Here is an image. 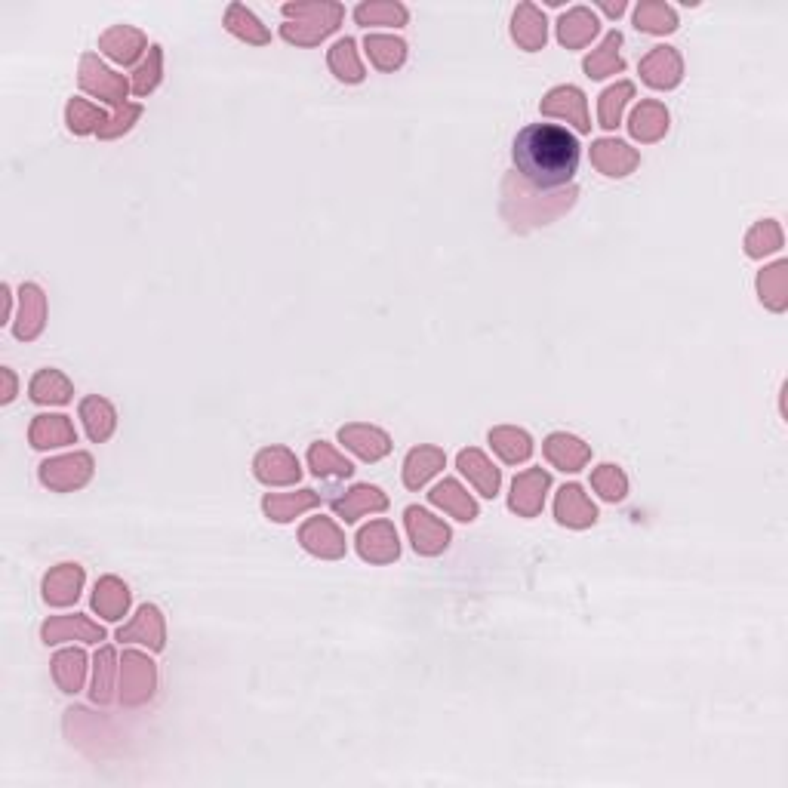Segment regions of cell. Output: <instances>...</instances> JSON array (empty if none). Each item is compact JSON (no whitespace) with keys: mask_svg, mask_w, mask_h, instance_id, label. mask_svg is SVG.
Masks as SVG:
<instances>
[{"mask_svg":"<svg viewBox=\"0 0 788 788\" xmlns=\"http://www.w3.org/2000/svg\"><path fill=\"white\" fill-rule=\"evenodd\" d=\"M515 167L536 188H561L579 170V142L561 124H530L515 136Z\"/></svg>","mask_w":788,"mask_h":788,"instance_id":"obj_1","label":"cell"},{"mask_svg":"<svg viewBox=\"0 0 788 788\" xmlns=\"http://www.w3.org/2000/svg\"><path fill=\"white\" fill-rule=\"evenodd\" d=\"M290 22L281 25V37L290 44H299V47H314L321 44L327 34H333L345 16V7L342 4H321V0H314V4H284L281 10Z\"/></svg>","mask_w":788,"mask_h":788,"instance_id":"obj_2","label":"cell"},{"mask_svg":"<svg viewBox=\"0 0 788 788\" xmlns=\"http://www.w3.org/2000/svg\"><path fill=\"white\" fill-rule=\"evenodd\" d=\"M90 475H93V459L87 453H74V456L53 459V462L41 465V481L50 490H59V493L84 487L90 481Z\"/></svg>","mask_w":788,"mask_h":788,"instance_id":"obj_3","label":"cell"},{"mask_svg":"<svg viewBox=\"0 0 788 788\" xmlns=\"http://www.w3.org/2000/svg\"><path fill=\"white\" fill-rule=\"evenodd\" d=\"M81 87L99 99H108L111 105H121L124 108V96H127V81L121 74H114L111 68H105L96 56H84L81 59Z\"/></svg>","mask_w":788,"mask_h":788,"instance_id":"obj_4","label":"cell"},{"mask_svg":"<svg viewBox=\"0 0 788 788\" xmlns=\"http://www.w3.org/2000/svg\"><path fill=\"white\" fill-rule=\"evenodd\" d=\"M407 530L416 545L419 555H438L450 545V527L441 524L438 518H431L422 508H407Z\"/></svg>","mask_w":788,"mask_h":788,"instance_id":"obj_5","label":"cell"},{"mask_svg":"<svg viewBox=\"0 0 788 788\" xmlns=\"http://www.w3.org/2000/svg\"><path fill=\"white\" fill-rule=\"evenodd\" d=\"M641 74L644 81L653 87V90H672L681 84V74H684V65H681V56L678 50L672 47H653L644 59H641Z\"/></svg>","mask_w":788,"mask_h":788,"instance_id":"obj_6","label":"cell"},{"mask_svg":"<svg viewBox=\"0 0 788 788\" xmlns=\"http://www.w3.org/2000/svg\"><path fill=\"white\" fill-rule=\"evenodd\" d=\"M358 551H361V558L370 564H388L401 555L398 533H394V527L388 521H376L358 533Z\"/></svg>","mask_w":788,"mask_h":788,"instance_id":"obj_7","label":"cell"},{"mask_svg":"<svg viewBox=\"0 0 788 788\" xmlns=\"http://www.w3.org/2000/svg\"><path fill=\"white\" fill-rule=\"evenodd\" d=\"M99 47L108 59H114L117 65H133L142 50L148 47L145 34L139 28H130V25H114L108 28L102 37H99Z\"/></svg>","mask_w":788,"mask_h":788,"instance_id":"obj_8","label":"cell"},{"mask_svg":"<svg viewBox=\"0 0 788 788\" xmlns=\"http://www.w3.org/2000/svg\"><path fill=\"white\" fill-rule=\"evenodd\" d=\"M81 585H84V570L77 564H59L56 570L47 573L44 579V601L50 607H68L81 598Z\"/></svg>","mask_w":788,"mask_h":788,"instance_id":"obj_9","label":"cell"},{"mask_svg":"<svg viewBox=\"0 0 788 788\" xmlns=\"http://www.w3.org/2000/svg\"><path fill=\"white\" fill-rule=\"evenodd\" d=\"M548 475L542 468H533V471H524V475L515 478V487H511V511H518L524 518H533L539 515L542 508V499H545V490H548Z\"/></svg>","mask_w":788,"mask_h":788,"instance_id":"obj_10","label":"cell"},{"mask_svg":"<svg viewBox=\"0 0 788 788\" xmlns=\"http://www.w3.org/2000/svg\"><path fill=\"white\" fill-rule=\"evenodd\" d=\"M47 321V299L37 284H22L19 290V324H16V336L22 342L37 339L44 330Z\"/></svg>","mask_w":788,"mask_h":788,"instance_id":"obj_11","label":"cell"},{"mask_svg":"<svg viewBox=\"0 0 788 788\" xmlns=\"http://www.w3.org/2000/svg\"><path fill=\"white\" fill-rule=\"evenodd\" d=\"M299 462L290 450L284 447H271L256 456V478L262 484H296L299 481Z\"/></svg>","mask_w":788,"mask_h":788,"instance_id":"obj_12","label":"cell"},{"mask_svg":"<svg viewBox=\"0 0 788 788\" xmlns=\"http://www.w3.org/2000/svg\"><path fill=\"white\" fill-rule=\"evenodd\" d=\"M545 13L533 4H518L515 16H511V37L527 50V53H536L545 47L548 41V28H545Z\"/></svg>","mask_w":788,"mask_h":788,"instance_id":"obj_13","label":"cell"},{"mask_svg":"<svg viewBox=\"0 0 788 788\" xmlns=\"http://www.w3.org/2000/svg\"><path fill=\"white\" fill-rule=\"evenodd\" d=\"M542 114L570 117V121L579 127V133H588V130H591V117H588V111H585V96H582V90H576V87H558V90H551V93L542 99Z\"/></svg>","mask_w":788,"mask_h":788,"instance_id":"obj_14","label":"cell"},{"mask_svg":"<svg viewBox=\"0 0 788 788\" xmlns=\"http://www.w3.org/2000/svg\"><path fill=\"white\" fill-rule=\"evenodd\" d=\"M330 505H333V511L345 524H354L364 515V511H385L388 499L382 496V490L361 484V487L348 490L345 496H330Z\"/></svg>","mask_w":788,"mask_h":788,"instance_id":"obj_15","label":"cell"},{"mask_svg":"<svg viewBox=\"0 0 788 788\" xmlns=\"http://www.w3.org/2000/svg\"><path fill=\"white\" fill-rule=\"evenodd\" d=\"M299 539H302V545L311 551V555H318V558H342L345 555V539L327 518L308 521L302 527Z\"/></svg>","mask_w":788,"mask_h":788,"instance_id":"obj_16","label":"cell"},{"mask_svg":"<svg viewBox=\"0 0 788 788\" xmlns=\"http://www.w3.org/2000/svg\"><path fill=\"white\" fill-rule=\"evenodd\" d=\"M591 161L604 176H628L638 167V154L628 148L625 142H613V139H601L591 145Z\"/></svg>","mask_w":788,"mask_h":788,"instance_id":"obj_17","label":"cell"},{"mask_svg":"<svg viewBox=\"0 0 788 788\" xmlns=\"http://www.w3.org/2000/svg\"><path fill=\"white\" fill-rule=\"evenodd\" d=\"M598 28H601V22H598V16L591 13L588 7H573L570 13H564V16L558 19V41H561L567 50H579V47H585L591 37L598 34Z\"/></svg>","mask_w":788,"mask_h":788,"instance_id":"obj_18","label":"cell"},{"mask_svg":"<svg viewBox=\"0 0 788 788\" xmlns=\"http://www.w3.org/2000/svg\"><path fill=\"white\" fill-rule=\"evenodd\" d=\"M31 447L34 450H50V447H65L77 441V431L68 422V416H37L31 422Z\"/></svg>","mask_w":788,"mask_h":788,"instance_id":"obj_19","label":"cell"},{"mask_svg":"<svg viewBox=\"0 0 788 788\" xmlns=\"http://www.w3.org/2000/svg\"><path fill=\"white\" fill-rule=\"evenodd\" d=\"M339 441L345 447H351L354 453H358L361 459H367V462H376V459H382L391 450L385 431L370 428V425H348V428H342Z\"/></svg>","mask_w":788,"mask_h":788,"instance_id":"obj_20","label":"cell"},{"mask_svg":"<svg viewBox=\"0 0 788 788\" xmlns=\"http://www.w3.org/2000/svg\"><path fill=\"white\" fill-rule=\"evenodd\" d=\"M44 641L47 644H62V641H71V638H81V641H105V632L99 625H93L90 619L84 616H59V619H50L44 625Z\"/></svg>","mask_w":788,"mask_h":788,"instance_id":"obj_21","label":"cell"},{"mask_svg":"<svg viewBox=\"0 0 788 788\" xmlns=\"http://www.w3.org/2000/svg\"><path fill=\"white\" fill-rule=\"evenodd\" d=\"M555 515H558V521L567 524V527H588V524H595L598 508L585 499L582 487L570 484V487H564V490L558 493Z\"/></svg>","mask_w":788,"mask_h":788,"instance_id":"obj_22","label":"cell"},{"mask_svg":"<svg viewBox=\"0 0 788 788\" xmlns=\"http://www.w3.org/2000/svg\"><path fill=\"white\" fill-rule=\"evenodd\" d=\"M154 690V662L139 653L124 656V702H142Z\"/></svg>","mask_w":788,"mask_h":788,"instance_id":"obj_23","label":"cell"},{"mask_svg":"<svg viewBox=\"0 0 788 788\" xmlns=\"http://www.w3.org/2000/svg\"><path fill=\"white\" fill-rule=\"evenodd\" d=\"M459 471L471 478V484L481 490V496L493 499L499 493V471L487 462V456L481 450L459 453Z\"/></svg>","mask_w":788,"mask_h":788,"instance_id":"obj_24","label":"cell"},{"mask_svg":"<svg viewBox=\"0 0 788 788\" xmlns=\"http://www.w3.org/2000/svg\"><path fill=\"white\" fill-rule=\"evenodd\" d=\"M367 56L370 62L379 68V71H394L407 62V44L401 37H391V34H367Z\"/></svg>","mask_w":788,"mask_h":788,"instance_id":"obj_25","label":"cell"},{"mask_svg":"<svg viewBox=\"0 0 788 788\" xmlns=\"http://www.w3.org/2000/svg\"><path fill=\"white\" fill-rule=\"evenodd\" d=\"M428 499L435 502L438 508L450 511V515H453L456 521H475V518H478V505H475V499H471L456 481H444V484H438L435 490L428 493Z\"/></svg>","mask_w":788,"mask_h":788,"instance_id":"obj_26","label":"cell"},{"mask_svg":"<svg viewBox=\"0 0 788 788\" xmlns=\"http://www.w3.org/2000/svg\"><path fill=\"white\" fill-rule=\"evenodd\" d=\"M117 638L121 641H139V644H148L151 650H161L164 647V622H161V613H157L154 607H142L136 622L130 628H121L117 632Z\"/></svg>","mask_w":788,"mask_h":788,"instance_id":"obj_27","label":"cell"},{"mask_svg":"<svg viewBox=\"0 0 788 788\" xmlns=\"http://www.w3.org/2000/svg\"><path fill=\"white\" fill-rule=\"evenodd\" d=\"M619 47H622V34H619V31H610V34L604 37V44L582 62L585 74H588V77H598V81H601V77H607V74H619V71L625 68V59L619 56Z\"/></svg>","mask_w":788,"mask_h":788,"instance_id":"obj_28","label":"cell"},{"mask_svg":"<svg viewBox=\"0 0 788 788\" xmlns=\"http://www.w3.org/2000/svg\"><path fill=\"white\" fill-rule=\"evenodd\" d=\"M545 456H548V462H555L561 471H579L585 462H588V447L579 441V438H573V435H551L548 441H545Z\"/></svg>","mask_w":788,"mask_h":788,"instance_id":"obj_29","label":"cell"},{"mask_svg":"<svg viewBox=\"0 0 788 788\" xmlns=\"http://www.w3.org/2000/svg\"><path fill=\"white\" fill-rule=\"evenodd\" d=\"M444 468V450L438 447H419L407 456V465H404V484L410 490H419L431 475H438Z\"/></svg>","mask_w":788,"mask_h":788,"instance_id":"obj_30","label":"cell"},{"mask_svg":"<svg viewBox=\"0 0 788 788\" xmlns=\"http://www.w3.org/2000/svg\"><path fill=\"white\" fill-rule=\"evenodd\" d=\"M93 607L99 610V616L105 619H121L130 607V591L121 579L114 576H105L99 585H96V595H93Z\"/></svg>","mask_w":788,"mask_h":788,"instance_id":"obj_31","label":"cell"},{"mask_svg":"<svg viewBox=\"0 0 788 788\" xmlns=\"http://www.w3.org/2000/svg\"><path fill=\"white\" fill-rule=\"evenodd\" d=\"M225 28H228L234 37H241V41L256 44V47H262V44L271 41L268 28H265L244 4H231V7L225 10Z\"/></svg>","mask_w":788,"mask_h":788,"instance_id":"obj_32","label":"cell"},{"mask_svg":"<svg viewBox=\"0 0 788 788\" xmlns=\"http://www.w3.org/2000/svg\"><path fill=\"white\" fill-rule=\"evenodd\" d=\"M628 130H632V136L641 142H656L668 130V111L659 102H641L632 114Z\"/></svg>","mask_w":788,"mask_h":788,"instance_id":"obj_33","label":"cell"},{"mask_svg":"<svg viewBox=\"0 0 788 788\" xmlns=\"http://www.w3.org/2000/svg\"><path fill=\"white\" fill-rule=\"evenodd\" d=\"M318 502H321V496L314 490H299V493H290V496H268L265 499V515L271 521L284 524V521H293L296 515H302V511L314 508Z\"/></svg>","mask_w":788,"mask_h":788,"instance_id":"obj_34","label":"cell"},{"mask_svg":"<svg viewBox=\"0 0 788 788\" xmlns=\"http://www.w3.org/2000/svg\"><path fill=\"white\" fill-rule=\"evenodd\" d=\"M354 19L358 25L370 28V25H394L401 28L410 22V10L404 4H394V0H373V4H361L354 10Z\"/></svg>","mask_w":788,"mask_h":788,"instance_id":"obj_35","label":"cell"},{"mask_svg":"<svg viewBox=\"0 0 788 788\" xmlns=\"http://www.w3.org/2000/svg\"><path fill=\"white\" fill-rule=\"evenodd\" d=\"M31 401L34 404H68L71 382L59 370H41L31 379Z\"/></svg>","mask_w":788,"mask_h":788,"instance_id":"obj_36","label":"cell"},{"mask_svg":"<svg viewBox=\"0 0 788 788\" xmlns=\"http://www.w3.org/2000/svg\"><path fill=\"white\" fill-rule=\"evenodd\" d=\"M327 62H330V71L339 77V81H345V84H361L364 81V65L358 62V53H354L351 37H342V41L333 44Z\"/></svg>","mask_w":788,"mask_h":788,"instance_id":"obj_37","label":"cell"},{"mask_svg":"<svg viewBox=\"0 0 788 788\" xmlns=\"http://www.w3.org/2000/svg\"><path fill=\"white\" fill-rule=\"evenodd\" d=\"M490 444L505 462H524L533 453V441L521 428H496L490 431Z\"/></svg>","mask_w":788,"mask_h":788,"instance_id":"obj_38","label":"cell"},{"mask_svg":"<svg viewBox=\"0 0 788 788\" xmlns=\"http://www.w3.org/2000/svg\"><path fill=\"white\" fill-rule=\"evenodd\" d=\"M635 25L647 34H672L678 28V13L662 0H650V4H641L635 10Z\"/></svg>","mask_w":788,"mask_h":788,"instance_id":"obj_39","label":"cell"},{"mask_svg":"<svg viewBox=\"0 0 788 788\" xmlns=\"http://www.w3.org/2000/svg\"><path fill=\"white\" fill-rule=\"evenodd\" d=\"M87 672V656L81 650H65L53 659V678L65 693H77L84 684Z\"/></svg>","mask_w":788,"mask_h":788,"instance_id":"obj_40","label":"cell"},{"mask_svg":"<svg viewBox=\"0 0 788 788\" xmlns=\"http://www.w3.org/2000/svg\"><path fill=\"white\" fill-rule=\"evenodd\" d=\"M81 416L87 422V435L93 441H105L111 438V431H114V407L102 398H87L81 404Z\"/></svg>","mask_w":788,"mask_h":788,"instance_id":"obj_41","label":"cell"},{"mask_svg":"<svg viewBox=\"0 0 788 788\" xmlns=\"http://www.w3.org/2000/svg\"><path fill=\"white\" fill-rule=\"evenodd\" d=\"M65 121H68V130L84 136V133H93V130H102L108 121H105V111L84 102V99H71L68 108H65Z\"/></svg>","mask_w":788,"mask_h":788,"instance_id":"obj_42","label":"cell"},{"mask_svg":"<svg viewBox=\"0 0 788 788\" xmlns=\"http://www.w3.org/2000/svg\"><path fill=\"white\" fill-rule=\"evenodd\" d=\"M308 462H311L314 475H318V478H348L351 471H354L351 462L342 459L330 444H314V447L308 450Z\"/></svg>","mask_w":788,"mask_h":788,"instance_id":"obj_43","label":"cell"},{"mask_svg":"<svg viewBox=\"0 0 788 788\" xmlns=\"http://www.w3.org/2000/svg\"><path fill=\"white\" fill-rule=\"evenodd\" d=\"M632 96H635V87L628 84V81L610 87V90L601 96V102H598V121H601L604 130H616V127H619L622 108H625V102L632 99Z\"/></svg>","mask_w":788,"mask_h":788,"instance_id":"obj_44","label":"cell"},{"mask_svg":"<svg viewBox=\"0 0 788 788\" xmlns=\"http://www.w3.org/2000/svg\"><path fill=\"white\" fill-rule=\"evenodd\" d=\"M591 484H595V490H598L607 502L625 499V490H628V481H625V475H622L616 465H601L595 475H591Z\"/></svg>","mask_w":788,"mask_h":788,"instance_id":"obj_45","label":"cell"},{"mask_svg":"<svg viewBox=\"0 0 788 788\" xmlns=\"http://www.w3.org/2000/svg\"><path fill=\"white\" fill-rule=\"evenodd\" d=\"M157 84H161V47H148V59L136 68L133 77V93L148 96Z\"/></svg>","mask_w":788,"mask_h":788,"instance_id":"obj_46","label":"cell"},{"mask_svg":"<svg viewBox=\"0 0 788 788\" xmlns=\"http://www.w3.org/2000/svg\"><path fill=\"white\" fill-rule=\"evenodd\" d=\"M111 668H114V653L105 647L96 656V681H93V699L108 702L111 699Z\"/></svg>","mask_w":788,"mask_h":788,"instance_id":"obj_47","label":"cell"},{"mask_svg":"<svg viewBox=\"0 0 788 788\" xmlns=\"http://www.w3.org/2000/svg\"><path fill=\"white\" fill-rule=\"evenodd\" d=\"M139 114H142V108H139V105H124L121 111H117L114 121H108V124L99 130V136H102V139H114V136L127 133V130H130V127L139 121Z\"/></svg>","mask_w":788,"mask_h":788,"instance_id":"obj_48","label":"cell"},{"mask_svg":"<svg viewBox=\"0 0 788 788\" xmlns=\"http://www.w3.org/2000/svg\"><path fill=\"white\" fill-rule=\"evenodd\" d=\"M4 379H7V391H4V404H10L16 398V379H13V370L4 367Z\"/></svg>","mask_w":788,"mask_h":788,"instance_id":"obj_49","label":"cell"},{"mask_svg":"<svg viewBox=\"0 0 788 788\" xmlns=\"http://www.w3.org/2000/svg\"><path fill=\"white\" fill-rule=\"evenodd\" d=\"M604 13H607V16H622V13H625V4H604Z\"/></svg>","mask_w":788,"mask_h":788,"instance_id":"obj_50","label":"cell"}]
</instances>
